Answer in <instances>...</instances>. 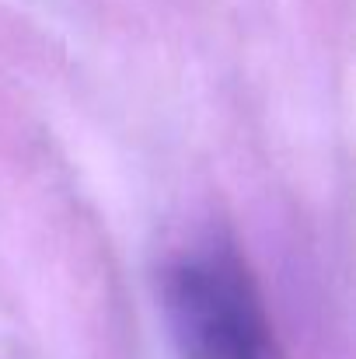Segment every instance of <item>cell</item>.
Instances as JSON below:
<instances>
[{
	"mask_svg": "<svg viewBox=\"0 0 356 359\" xmlns=\"http://www.w3.org/2000/svg\"><path fill=\"white\" fill-rule=\"evenodd\" d=\"M161 307L182 359H269V328L237 248L206 238L161 276Z\"/></svg>",
	"mask_w": 356,
	"mask_h": 359,
	"instance_id": "obj_1",
	"label": "cell"
}]
</instances>
